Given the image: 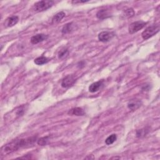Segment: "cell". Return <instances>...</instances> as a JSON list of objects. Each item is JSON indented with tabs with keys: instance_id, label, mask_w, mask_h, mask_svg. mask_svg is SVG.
Here are the masks:
<instances>
[{
	"instance_id": "17",
	"label": "cell",
	"mask_w": 160,
	"mask_h": 160,
	"mask_svg": "<svg viewBox=\"0 0 160 160\" xmlns=\"http://www.w3.org/2000/svg\"><path fill=\"white\" fill-rule=\"evenodd\" d=\"M117 139V136L115 134H113L109 136L105 140V143L107 145H111L115 142Z\"/></svg>"
},
{
	"instance_id": "16",
	"label": "cell",
	"mask_w": 160,
	"mask_h": 160,
	"mask_svg": "<svg viewBox=\"0 0 160 160\" xmlns=\"http://www.w3.org/2000/svg\"><path fill=\"white\" fill-rule=\"evenodd\" d=\"M150 131V128H145L141 129H138L136 131V136L138 138H143L145 137Z\"/></svg>"
},
{
	"instance_id": "21",
	"label": "cell",
	"mask_w": 160,
	"mask_h": 160,
	"mask_svg": "<svg viewBox=\"0 0 160 160\" xmlns=\"http://www.w3.org/2000/svg\"><path fill=\"white\" fill-rule=\"evenodd\" d=\"M88 1H80V0H73L72 1V3L73 4H78V3H86Z\"/></svg>"
},
{
	"instance_id": "8",
	"label": "cell",
	"mask_w": 160,
	"mask_h": 160,
	"mask_svg": "<svg viewBox=\"0 0 160 160\" xmlns=\"http://www.w3.org/2000/svg\"><path fill=\"white\" fill-rule=\"evenodd\" d=\"M48 38V36L47 35H44L43 33L38 34L31 37V43L33 44H36L40 42H42L44 40H47Z\"/></svg>"
},
{
	"instance_id": "18",
	"label": "cell",
	"mask_w": 160,
	"mask_h": 160,
	"mask_svg": "<svg viewBox=\"0 0 160 160\" xmlns=\"http://www.w3.org/2000/svg\"><path fill=\"white\" fill-rule=\"evenodd\" d=\"M50 138V136H45L42 137V138L38 139L37 140V143L39 146H44L47 144Z\"/></svg>"
},
{
	"instance_id": "12",
	"label": "cell",
	"mask_w": 160,
	"mask_h": 160,
	"mask_svg": "<svg viewBox=\"0 0 160 160\" xmlns=\"http://www.w3.org/2000/svg\"><path fill=\"white\" fill-rule=\"evenodd\" d=\"M111 16L110 13L108 10L106 9H102L98 11L96 13V17L97 18L100 19H105Z\"/></svg>"
},
{
	"instance_id": "19",
	"label": "cell",
	"mask_w": 160,
	"mask_h": 160,
	"mask_svg": "<svg viewBox=\"0 0 160 160\" xmlns=\"http://www.w3.org/2000/svg\"><path fill=\"white\" fill-rule=\"evenodd\" d=\"M68 54H69V51L66 48H64L60 50L58 53V58L59 59H64V58L67 57Z\"/></svg>"
},
{
	"instance_id": "1",
	"label": "cell",
	"mask_w": 160,
	"mask_h": 160,
	"mask_svg": "<svg viewBox=\"0 0 160 160\" xmlns=\"http://www.w3.org/2000/svg\"><path fill=\"white\" fill-rule=\"evenodd\" d=\"M36 141H37L36 136H32L25 139L13 140L10 143L6 144L2 147L1 154L2 156H5L11 154L21 148L33 145Z\"/></svg>"
},
{
	"instance_id": "20",
	"label": "cell",
	"mask_w": 160,
	"mask_h": 160,
	"mask_svg": "<svg viewBox=\"0 0 160 160\" xmlns=\"http://www.w3.org/2000/svg\"><path fill=\"white\" fill-rule=\"evenodd\" d=\"M125 16L126 17L130 18V17H132V16H134V10L132 8H129V9L125 10Z\"/></svg>"
},
{
	"instance_id": "13",
	"label": "cell",
	"mask_w": 160,
	"mask_h": 160,
	"mask_svg": "<svg viewBox=\"0 0 160 160\" xmlns=\"http://www.w3.org/2000/svg\"><path fill=\"white\" fill-rule=\"evenodd\" d=\"M66 14L63 11H61L56 14L52 18V23L53 24H57L59 23L65 16Z\"/></svg>"
},
{
	"instance_id": "9",
	"label": "cell",
	"mask_w": 160,
	"mask_h": 160,
	"mask_svg": "<svg viewBox=\"0 0 160 160\" xmlns=\"http://www.w3.org/2000/svg\"><path fill=\"white\" fill-rule=\"evenodd\" d=\"M103 83H104V80H100L98 81L92 83L89 86V91L91 93L97 92V91H99V89L103 86Z\"/></svg>"
},
{
	"instance_id": "7",
	"label": "cell",
	"mask_w": 160,
	"mask_h": 160,
	"mask_svg": "<svg viewBox=\"0 0 160 160\" xmlns=\"http://www.w3.org/2000/svg\"><path fill=\"white\" fill-rule=\"evenodd\" d=\"M142 102L140 100L133 99L129 101L127 106L129 109L132 111H136L142 106Z\"/></svg>"
},
{
	"instance_id": "10",
	"label": "cell",
	"mask_w": 160,
	"mask_h": 160,
	"mask_svg": "<svg viewBox=\"0 0 160 160\" xmlns=\"http://www.w3.org/2000/svg\"><path fill=\"white\" fill-rule=\"evenodd\" d=\"M68 114L69 115H75V116L80 117V116L85 115V112L81 108L76 107L70 109L69 111L68 112Z\"/></svg>"
},
{
	"instance_id": "3",
	"label": "cell",
	"mask_w": 160,
	"mask_h": 160,
	"mask_svg": "<svg viewBox=\"0 0 160 160\" xmlns=\"http://www.w3.org/2000/svg\"><path fill=\"white\" fill-rule=\"evenodd\" d=\"M159 31V25H153L150 26L145 29V31L142 33V36L143 39L146 40L151 38L154 35H156Z\"/></svg>"
},
{
	"instance_id": "14",
	"label": "cell",
	"mask_w": 160,
	"mask_h": 160,
	"mask_svg": "<svg viewBox=\"0 0 160 160\" xmlns=\"http://www.w3.org/2000/svg\"><path fill=\"white\" fill-rule=\"evenodd\" d=\"M73 30V23H69L66 24L62 28L61 33L63 35L68 34L71 33Z\"/></svg>"
},
{
	"instance_id": "2",
	"label": "cell",
	"mask_w": 160,
	"mask_h": 160,
	"mask_svg": "<svg viewBox=\"0 0 160 160\" xmlns=\"http://www.w3.org/2000/svg\"><path fill=\"white\" fill-rule=\"evenodd\" d=\"M55 4V2L51 0H43L36 3L33 7V9L36 12H42L51 8Z\"/></svg>"
},
{
	"instance_id": "6",
	"label": "cell",
	"mask_w": 160,
	"mask_h": 160,
	"mask_svg": "<svg viewBox=\"0 0 160 160\" xmlns=\"http://www.w3.org/2000/svg\"><path fill=\"white\" fill-rule=\"evenodd\" d=\"M115 36V34L113 32L105 31L101 32L98 35V38L99 41H100L101 42H108L109 40H111Z\"/></svg>"
},
{
	"instance_id": "15",
	"label": "cell",
	"mask_w": 160,
	"mask_h": 160,
	"mask_svg": "<svg viewBox=\"0 0 160 160\" xmlns=\"http://www.w3.org/2000/svg\"><path fill=\"white\" fill-rule=\"evenodd\" d=\"M49 59L47 57L45 56H40V57H38L37 58H36L34 61L35 63L37 65H43V64H47V63L49 62Z\"/></svg>"
},
{
	"instance_id": "5",
	"label": "cell",
	"mask_w": 160,
	"mask_h": 160,
	"mask_svg": "<svg viewBox=\"0 0 160 160\" xmlns=\"http://www.w3.org/2000/svg\"><path fill=\"white\" fill-rule=\"evenodd\" d=\"M76 81V78L74 75H67L62 80L61 85L64 88H68L72 86L75 83Z\"/></svg>"
},
{
	"instance_id": "11",
	"label": "cell",
	"mask_w": 160,
	"mask_h": 160,
	"mask_svg": "<svg viewBox=\"0 0 160 160\" xmlns=\"http://www.w3.org/2000/svg\"><path fill=\"white\" fill-rule=\"evenodd\" d=\"M19 21V18L17 16H12L8 18L5 22V25L6 27H12L16 25Z\"/></svg>"
},
{
	"instance_id": "4",
	"label": "cell",
	"mask_w": 160,
	"mask_h": 160,
	"mask_svg": "<svg viewBox=\"0 0 160 160\" xmlns=\"http://www.w3.org/2000/svg\"><path fill=\"white\" fill-rule=\"evenodd\" d=\"M146 25V23L142 21H138L132 23L128 28L129 33L132 35L135 33H137L142 29H143Z\"/></svg>"
}]
</instances>
